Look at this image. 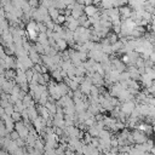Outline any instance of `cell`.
Returning a JSON list of instances; mask_svg holds the SVG:
<instances>
[{"label":"cell","instance_id":"1","mask_svg":"<svg viewBox=\"0 0 155 155\" xmlns=\"http://www.w3.org/2000/svg\"><path fill=\"white\" fill-rule=\"evenodd\" d=\"M133 140H134L136 143H138V144H143V143H145V142H147L145 133H144L143 131L138 130L137 132L133 133Z\"/></svg>","mask_w":155,"mask_h":155},{"label":"cell","instance_id":"2","mask_svg":"<svg viewBox=\"0 0 155 155\" xmlns=\"http://www.w3.org/2000/svg\"><path fill=\"white\" fill-rule=\"evenodd\" d=\"M122 111H124L125 114H131V113H133V111H134V103H132V102L125 103L124 107H122Z\"/></svg>","mask_w":155,"mask_h":155},{"label":"cell","instance_id":"3","mask_svg":"<svg viewBox=\"0 0 155 155\" xmlns=\"http://www.w3.org/2000/svg\"><path fill=\"white\" fill-rule=\"evenodd\" d=\"M153 81H154V79L149 75V74H143V76H142V82H143V85H145L147 87H150L151 86V84H153Z\"/></svg>","mask_w":155,"mask_h":155},{"label":"cell","instance_id":"4","mask_svg":"<svg viewBox=\"0 0 155 155\" xmlns=\"http://www.w3.org/2000/svg\"><path fill=\"white\" fill-rule=\"evenodd\" d=\"M120 15L127 19L128 17L132 16V10H131V7H122V8L120 10Z\"/></svg>","mask_w":155,"mask_h":155},{"label":"cell","instance_id":"5","mask_svg":"<svg viewBox=\"0 0 155 155\" xmlns=\"http://www.w3.org/2000/svg\"><path fill=\"white\" fill-rule=\"evenodd\" d=\"M85 12H86L88 16H94L96 12H97V8H96L93 5H87L86 8H85Z\"/></svg>","mask_w":155,"mask_h":155},{"label":"cell","instance_id":"6","mask_svg":"<svg viewBox=\"0 0 155 155\" xmlns=\"http://www.w3.org/2000/svg\"><path fill=\"white\" fill-rule=\"evenodd\" d=\"M139 130L143 131L144 133H150V132H153V127H151L150 125H148V124H140V125H139Z\"/></svg>","mask_w":155,"mask_h":155},{"label":"cell","instance_id":"7","mask_svg":"<svg viewBox=\"0 0 155 155\" xmlns=\"http://www.w3.org/2000/svg\"><path fill=\"white\" fill-rule=\"evenodd\" d=\"M149 92H150L151 94H154V96H155V85H151V86L149 87Z\"/></svg>","mask_w":155,"mask_h":155}]
</instances>
